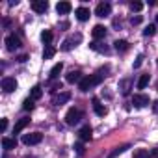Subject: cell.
Instances as JSON below:
<instances>
[{"label": "cell", "instance_id": "cell-29", "mask_svg": "<svg viewBox=\"0 0 158 158\" xmlns=\"http://www.w3.org/2000/svg\"><path fill=\"white\" fill-rule=\"evenodd\" d=\"M127 149H128V145H123V147H117V149H115L114 152H110V156H108V158H115V156H119L121 152H125Z\"/></svg>", "mask_w": 158, "mask_h": 158}, {"label": "cell", "instance_id": "cell-28", "mask_svg": "<svg viewBox=\"0 0 158 158\" xmlns=\"http://www.w3.org/2000/svg\"><path fill=\"white\" fill-rule=\"evenodd\" d=\"M119 88H121V91H123V95H127V93L130 91V80H123V82L119 84Z\"/></svg>", "mask_w": 158, "mask_h": 158}, {"label": "cell", "instance_id": "cell-30", "mask_svg": "<svg viewBox=\"0 0 158 158\" xmlns=\"http://www.w3.org/2000/svg\"><path fill=\"white\" fill-rule=\"evenodd\" d=\"M23 108H24L26 112H32V110H34V99H26V101L23 102Z\"/></svg>", "mask_w": 158, "mask_h": 158}, {"label": "cell", "instance_id": "cell-19", "mask_svg": "<svg viewBox=\"0 0 158 158\" xmlns=\"http://www.w3.org/2000/svg\"><path fill=\"white\" fill-rule=\"evenodd\" d=\"M89 48L91 50H95V52H108V47L106 45H102V43H99V41H93V43H89Z\"/></svg>", "mask_w": 158, "mask_h": 158}, {"label": "cell", "instance_id": "cell-27", "mask_svg": "<svg viewBox=\"0 0 158 158\" xmlns=\"http://www.w3.org/2000/svg\"><path fill=\"white\" fill-rule=\"evenodd\" d=\"M154 34H156V26H154V24H149V26L143 30V35H145V37H151V35H154Z\"/></svg>", "mask_w": 158, "mask_h": 158}, {"label": "cell", "instance_id": "cell-37", "mask_svg": "<svg viewBox=\"0 0 158 158\" xmlns=\"http://www.w3.org/2000/svg\"><path fill=\"white\" fill-rule=\"evenodd\" d=\"M151 154H152L154 158H158V149H152V152H151Z\"/></svg>", "mask_w": 158, "mask_h": 158}, {"label": "cell", "instance_id": "cell-16", "mask_svg": "<svg viewBox=\"0 0 158 158\" xmlns=\"http://www.w3.org/2000/svg\"><path fill=\"white\" fill-rule=\"evenodd\" d=\"M71 10H73L71 2H58V6H56V11H58L60 15H67Z\"/></svg>", "mask_w": 158, "mask_h": 158}, {"label": "cell", "instance_id": "cell-25", "mask_svg": "<svg viewBox=\"0 0 158 158\" xmlns=\"http://www.w3.org/2000/svg\"><path fill=\"white\" fill-rule=\"evenodd\" d=\"M152 154L147 151V149H136L134 151V158H151Z\"/></svg>", "mask_w": 158, "mask_h": 158}, {"label": "cell", "instance_id": "cell-33", "mask_svg": "<svg viewBox=\"0 0 158 158\" xmlns=\"http://www.w3.org/2000/svg\"><path fill=\"white\" fill-rule=\"evenodd\" d=\"M130 23H132V24H139V23H141V17H132Z\"/></svg>", "mask_w": 158, "mask_h": 158}, {"label": "cell", "instance_id": "cell-14", "mask_svg": "<svg viewBox=\"0 0 158 158\" xmlns=\"http://www.w3.org/2000/svg\"><path fill=\"white\" fill-rule=\"evenodd\" d=\"M78 138H80V141H89L91 139V127L86 125L80 128V132H78Z\"/></svg>", "mask_w": 158, "mask_h": 158}, {"label": "cell", "instance_id": "cell-20", "mask_svg": "<svg viewBox=\"0 0 158 158\" xmlns=\"http://www.w3.org/2000/svg\"><path fill=\"white\" fill-rule=\"evenodd\" d=\"M41 41L45 43V47H50V43H52V32L50 30H43L41 32Z\"/></svg>", "mask_w": 158, "mask_h": 158}, {"label": "cell", "instance_id": "cell-36", "mask_svg": "<svg viewBox=\"0 0 158 158\" xmlns=\"http://www.w3.org/2000/svg\"><path fill=\"white\" fill-rule=\"evenodd\" d=\"M152 112H154V114H158V101H156V102H152Z\"/></svg>", "mask_w": 158, "mask_h": 158}, {"label": "cell", "instance_id": "cell-3", "mask_svg": "<svg viewBox=\"0 0 158 158\" xmlns=\"http://www.w3.org/2000/svg\"><path fill=\"white\" fill-rule=\"evenodd\" d=\"M41 139H43L41 132H32V134H24L23 136V143L24 145H37V143H41Z\"/></svg>", "mask_w": 158, "mask_h": 158}, {"label": "cell", "instance_id": "cell-24", "mask_svg": "<svg viewBox=\"0 0 158 158\" xmlns=\"http://www.w3.org/2000/svg\"><path fill=\"white\" fill-rule=\"evenodd\" d=\"M61 69H63V63L60 61V63H56L52 69H50V78H52V80H54V78H58L60 76V73H61Z\"/></svg>", "mask_w": 158, "mask_h": 158}, {"label": "cell", "instance_id": "cell-9", "mask_svg": "<svg viewBox=\"0 0 158 158\" xmlns=\"http://www.w3.org/2000/svg\"><path fill=\"white\" fill-rule=\"evenodd\" d=\"M82 41V35L80 34H76V35H73V37H69L67 41H63V47H61V50H71L73 47H74V43H80Z\"/></svg>", "mask_w": 158, "mask_h": 158}, {"label": "cell", "instance_id": "cell-34", "mask_svg": "<svg viewBox=\"0 0 158 158\" xmlns=\"http://www.w3.org/2000/svg\"><path fill=\"white\" fill-rule=\"evenodd\" d=\"M141 61H143V56H138V60L134 61V67H139V65H141Z\"/></svg>", "mask_w": 158, "mask_h": 158}, {"label": "cell", "instance_id": "cell-35", "mask_svg": "<svg viewBox=\"0 0 158 158\" xmlns=\"http://www.w3.org/2000/svg\"><path fill=\"white\" fill-rule=\"evenodd\" d=\"M8 128V119H2V132H6Z\"/></svg>", "mask_w": 158, "mask_h": 158}, {"label": "cell", "instance_id": "cell-23", "mask_svg": "<svg viewBox=\"0 0 158 158\" xmlns=\"http://www.w3.org/2000/svg\"><path fill=\"white\" fill-rule=\"evenodd\" d=\"M41 97H43V89H41V86H34L32 91H30V99L37 101V99H41Z\"/></svg>", "mask_w": 158, "mask_h": 158}, {"label": "cell", "instance_id": "cell-8", "mask_svg": "<svg viewBox=\"0 0 158 158\" xmlns=\"http://www.w3.org/2000/svg\"><path fill=\"white\" fill-rule=\"evenodd\" d=\"M32 10L35 13H45L48 10V2H47V0H34V2H32Z\"/></svg>", "mask_w": 158, "mask_h": 158}, {"label": "cell", "instance_id": "cell-22", "mask_svg": "<svg viewBox=\"0 0 158 158\" xmlns=\"http://www.w3.org/2000/svg\"><path fill=\"white\" fill-rule=\"evenodd\" d=\"M149 80H151V76H149V74H141V76H139V80H138V84H136L138 89H145L147 84H149Z\"/></svg>", "mask_w": 158, "mask_h": 158}, {"label": "cell", "instance_id": "cell-12", "mask_svg": "<svg viewBox=\"0 0 158 158\" xmlns=\"http://www.w3.org/2000/svg\"><path fill=\"white\" fill-rule=\"evenodd\" d=\"M30 125V117H23V119H19L17 123H15V127H13V134H19V132H23L26 127Z\"/></svg>", "mask_w": 158, "mask_h": 158}, {"label": "cell", "instance_id": "cell-10", "mask_svg": "<svg viewBox=\"0 0 158 158\" xmlns=\"http://www.w3.org/2000/svg\"><path fill=\"white\" fill-rule=\"evenodd\" d=\"M69 99H71V93H69V91H61L60 95H56V97L52 99V104H56V106H61V104H65Z\"/></svg>", "mask_w": 158, "mask_h": 158}, {"label": "cell", "instance_id": "cell-18", "mask_svg": "<svg viewBox=\"0 0 158 158\" xmlns=\"http://www.w3.org/2000/svg\"><path fill=\"white\" fill-rule=\"evenodd\" d=\"M2 147L6 149V151H11V149H15L17 147V139L15 138H2Z\"/></svg>", "mask_w": 158, "mask_h": 158}, {"label": "cell", "instance_id": "cell-4", "mask_svg": "<svg viewBox=\"0 0 158 158\" xmlns=\"http://www.w3.org/2000/svg\"><path fill=\"white\" fill-rule=\"evenodd\" d=\"M2 89L6 93H13L17 89V80H15L13 76H4L2 78Z\"/></svg>", "mask_w": 158, "mask_h": 158}, {"label": "cell", "instance_id": "cell-11", "mask_svg": "<svg viewBox=\"0 0 158 158\" xmlns=\"http://www.w3.org/2000/svg\"><path fill=\"white\" fill-rule=\"evenodd\" d=\"M74 15H76V19L80 21V23H86L89 19V10L88 8H76L74 10Z\"/></svg>", "mask_w": 158, "mask_h": 158}, {"label": "cell", "instance_id": "cell-38", "mask_svg": "<svg viewBox=\"0 0 158 158\" xmlns=\"http://www.w3.org/2000/svg\"><path fill=\"white\" fill-rule=\"evenodd\" d=\"M156 23H158V15H156Z\"/></svg>", "mask_w": 158, "mask_h": 158}, {"label": "cell", "instance_id": "cell-26", "mask_svg": "<svg viewBox=\"0 0 158 158\" xmlns=\"http://www.w3.org/2000/svg\"><path fill=\"white\" fill-rule=\"evenodd\" d=\"M54 54H56V48H54V47H47V48L43 50V60H50Z\"/></svg>", "mask_w": 158, "mask_h": 158}, {"label": "cell", "instance_id": "cell-7", "mask_svg": "<svg viewBox=\"0 0 158 158\" xmlns=\"http://www.w3.org/2000/svg\"><path fill=\"white\" fill-rule=\"evenodd\" d=\"M19 47H21V39H19L15 34H11V35H8V37H6V48H8L10 52L17 50Z\"/></svg>", "mask_w": 158, "mask_h": 158}, {"label": "cell", "instance_id": "cell-21", "mask_svg": "<svg viewBox=\"0 0 158 158\" xmlns=\"http://www.w3.org/2000/svg\"><path fill=\"white\" fill-rule=\"evenodd\" d=\"M114 45H115V50L117 52H127L128 50V41H125V39H117Z\"/></svg>", "mask_w": 158, "mask_h": 158}, {"label": "cell", "instance_id": "cell-15", "mask_svg": "<svg viewBox=\"0 0 158 158\" xmlns=\"http://www.w3.org/2000/svg\"><path fill=\"white\" fill-rule=\"evenodd\" d=\"M93 110H95V114H97V115H101V117H102V115H106V106H104L97 97L93 99Z\"/></svg>", "mask_w": 158, "mask_h": 158}, {"label": "cell", "instance_id": "cell-32", "mask_svg": "<svg viewBox=\"0 0 158 158\" xmlns=\"http://www.w3.org/2000/svg\"><path fill=\"white\" fill-rule=\"evenodd\" d=\"M74 149H76V152L80 154V156L84 154V145H82V143H76V145H74Z\"/></svg>", "mask_w": 158, "mask_h": 158}, {"label": "cell", "instance_id": "cell-1", "mask_svg": "<svg viewBox=\"0 0 158 158\" xmlns=\"http://www.w3.org/2000/svg\"><path fill=\"white\" fill-rule=\"evenodd\" d=\"M101 80H102L101 74H89V76H84L82 78L80 84H78V88H80V91H89L93 86L101 84Z\"/></svg>", "mask_w": 158, "mask_h": 158}, {"label": "cell", "instance_id": "cell-2", "mask_svg": "<svg viewBox=\"0 0 158 158\" xmlns=\"http://www.w3.org/2000/svg\"><path fill=\"white\" fill-rule=\"evenodd\" d=\"M80 119H82V112L78 110V108H71V110L65 114V123H67L69 127H74L76 123H80Z\"/></svg>", "mask_w": 158, "mask_h": 158}, {"label": "cell", "instance_id": "cell-13", "mask_svg": "<svg viewBox=\"0 0 158 158\" xmlns=\"http://www.w3.org/2000/svg\"><path fill=\"white\" fill-rule=\"evenodd\" d=\"M82 78H84V76H82V73H80V71H71V73L65 76V80H67L69 84H74V82H78V84H80V80H82Z\"/></svg>", "mask_w": 158, "mask_h": 158}, {"label": "cell", "instance_id": "cell-17", "mask_svg": "<svg viewBox=\"0 0 158 158\" xmlns=\"http://www.w3.org/2000/svg\"><path fill=\"white\" fill-rule=\"evenodd\" d=\"M91 34H93L95 39H104V35H106V28H104L102 24H97V26L91 30Z\"/></svg>", "mask_w": 158, "mask_h": 158}, {"label": "cell", "instance_id": "cell-5", "mask_svg": "<svg viewBox=\"0 0 158 158\" xmlns=\"http://www.w3.org/2000/svg\"><path fill=\"white\" fill-rule=\"evenodd\" d=\"M149 102H151L149 95L138 93V95H134V97H132V104H134L136 108H145V106H149Z\"/></svg>", "mask_w": 158, "mask_h": 158}, {"label": "cell", "instance_id": "cell-6", "mask_svg": "<svg viewBox=\"0 0 158 158\" xmlns=\"http://www.w3.org/2000/svg\"><path fill=\"white\" fill-rule=\"evenodd\" d=\"M112 13V4L110 2H101L97 8H95V15L97 17H108Z\"/></svg>", "mask_w": 158, "mask_h": 158}, {"label": "cell", "instance_id": "cell-31", "mask_svg": "<svg viewBox=\"0 0 158 158\" xmlns=\"http://www.w3.org/2000/svg\"><path fill=\"white\" fill-rule=\"evenodd\" d=\"M141 8H143L141 2H132V4H130V10H132V11H139Z\"/></svg>", "mask_w": 158, "mask_h": 158}]
</instances>
